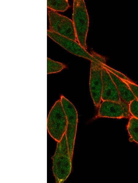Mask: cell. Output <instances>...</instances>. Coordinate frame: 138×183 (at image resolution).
Listing matches in <instances>:
<instances>
[{
  "label": "cell",
  "mask_w": 138,
  "mask_h": 183,
  "mask_svg": "<svg viewBox=\"0 0 138 183\" xmlns=\"http://www.w3.org/2000/svg\"><path fill=\"white\" fill-rule=\"evenodd\" d=\"M52 160V171L57 183H63L72 169V160L70 156L65 134L57 142Z\"/></svg>",
  "instance_id": "1"
},
{
  "label": "cell",
  "mask_w": 138,
  "mask_h": 183,
  "mask_svg": "<svg viewBox=\"0 0 138 183\" xmlns=\"http://www.w3.org/2000/svg\"><path fill=\"white\" fill-rule=\"evenodd\" d=\"M90 54L96 59L91 61L89 82L90 94L95 106L99 107L102 101V71L106 59L93 51Z\"/></svg>",
  "instance_id": "2"
},
{
  "label": "cell",
  "mask_w": 138,
  "mask_h": 183,
  "mask_svg": "<svg viewBox=\"0 0 138 183\" xmlns=\"http://www.w3.org/2000/svg\"><path fill=\"white\" fill-rule=\"evenodd\" d=\"M67 120L60 99L56 101L51 109L47 120V128L50 136L57 142L65 134Z\"/></svg>",
  "instance_id": "3"
},
{
  "label": "cell",
  "mask_w": 138,
  "mask_h": 183,
  "mask_svg": "<svg viewBox=\"0 0 138 183\" xmlns=\"http://www.w3.org/2000/svg\"><path fill=\"white\" fill-rule=\"evenodd\" d=\"M72 19L77 42L86 50L89 18L84 0L74 1Z\"/></svg>",
  "instance_id": "4"
},
{
  "label": "cell",
  "mask_w": 138,
  "mask_h": 183,
  "mask_svg": "<svg viewBox=\"0 0 138 183\" xmlns=\"http://www.w3.org/2000/svg\"><path fill=\"white\" fill-rule=\"evenodd\" d=\"M60 99L67 118L65 134L69 154L72 159L78 122V113L74 105L64 96L61 95Z\"/></svg>",
  "instance_id": "5"
},
{
  "label": "cell",
  "mask_w": 138,
  "mask_h": 183,
  "mask_svg": "<svg viewBox=\"0 0 138 183\" xmlns=\"http://www.w3.org/2000/svg\"><path fill=\"white\" fill-rule=\"evenodd\" d=\"M49 30L77 41L73 21L56 11L48 8Z\"/></svg>",
  "instance_id": "6"
},
{
  "label": "cell",
  "mask_w": 138,
  "mask_h": 183,
  "mask_svg": "<svg viewBox=\"0 0 138 183\" xmlns=\"http://www.w3.org/2000/svg\"><path fill=\"white\" fill-rule=\"evenodd\" d=\"M47 34L52 40L72 54L89 60L91 61L95 60L96 59L77 41L49 30H47Z\"/></svg>",
  "instance_id": "7"
},
{
  "label": "cell",
  "mask_w": 138,
  "mask_h": 183,
  "mask_svg": "<svg viewBox=\"0 0 138 183\" xmlns=\"http://www.w3.org/2000/svg\"><path fill=\"white\" fill-rule=\"evenodd\" d=\"M105 65L102 71V100L120 102L121 99L116 86Z\"/></svg>",
  "instance_id": "8"
},
{
  "label": "cell",
  "mask_w": 138,
  "mask_h": 183,
  "mask_svg": "<svg viewBox=\"0 0 138 183\" xmlns=\"http://www.w3.org/2000/svg\"><path fill=\"white\" fill-rule=\"evenodd\" d=\"M108 117L113 118H124L122 106L121 102L106 100L100 104L95 118Z\"/></svg>",
  "instance_id": "9"
},
{
  "label": "cell",
  "mask_w": 138,
  "mask_h": 183,
  "mask_svg": "<svg viewBox=\"0 0 138 183\" xmlns=\"http://www.w3.org/2000/svg\"><path fill=\"white\" fill-rule=\"evenodd\" d=\"M107 70L116 86L121 99L129 104L136 99L129 86L123 80Z\"/></svg>",
  "instance_id": "10"
},
{
  "label": "cell",
  "mask_w": 138,
  "mask_h": 183,
  "mask_svg": "<svg viewBox=\"0 0 138 183\" xmlns=\"http://www.w3.org/2000/svg\"><path fill=\"white\" fill-rule=\"evenodd\" d=\"M127 130L130 141L138 144V119L131 116L127 126Z\"/></svg>",
  "instance_id": "11"
},
{
  "label": "cell",
  "mask_w": 138,
  "mask_h": 183,
  "mask_svg": "<svg viewBox=\"0 0 138 183\" xmlns=\"http://www.w3.org/2000/svg\"><path fill=\"white\" fill-rule=\"evenodd\" d=\"M47 6L48 9L55 11L64 12L70 6L68 0H47Z\"/></svg>",
  "instance_id": "12"
},
{
  "label": "cell",
  "mask_w": 138,
  "mask_h": 183,
  "mask_svg": "<svg viewBox=\"0 0 138 183\" xmlns=\"http://www.w3.org/2000/svg\"><path fill=\"white\" fill-rule=\"evenodd\" d=\"M47 60L48 74L59 72L67 67L64 64L54 61L48 57Z\"/></svg>",
  "instance_id": "13"
},
{
  "label": "cell",
  "mask_w": 138,
  "mask_h": 183,
  "mask_svg": "<svg viewBox=\"0 0 138 183\" xmlns=\"http://www.w3.org/2000/svg\"><path fill=\"white\" fill-rule=\"evenodd\" d=\"M129 105L132 116L138 119V100L135 99L132 101Z\"/></svg>",
  "instance_id": "14"
},
{
  "label": "cell",
  "mask_w": 138,
  "mask_h": 183,
  "mask_svg": "<svg viewBox=\"0 0 138 183\" xmlns=\"http://www.w3.org/2000/svg\"><path fill=\"white\" fill-rule=\"evenodd\" d=\"M120 102L122 106L124 118H130L132 116L130 112L129 104L121 99Z\"/></svg>",
  "instance_id": "15"
},
{
  "label": "cell",
  "mask_w": 138,
  "mask_h": 183,
  "mask_svg": "<svg viewBox=\"0 0 138 183\" xmlns=\"http://www.w3.org/2000/svg\"><path fill=\"white\" fill-rule=\"evenodd\" d=\"M123 80L128 85L136 99L138 100V85L131 81Z\"/></svg>",
  "instance_id": "16"
}]
</instances>
